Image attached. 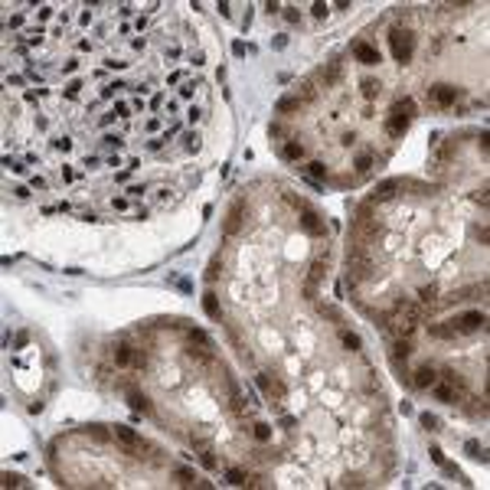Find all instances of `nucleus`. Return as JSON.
I'll use <instances>...</instances> for the list:
<instances>
[{"label": "nucleus", "mask_w": 490, "mask_h": 490, "mask_svg": "<svg viewBox=\"0 0 490 490\" xmlns=\"http://www.w3.org/2000/svg\"><path fill=\"white\" fill-rule=\"evenodd\" d=\"M435 382H438V373L431 366H421V369H415V376H412V386H419V389H431Z\"/></svg>", "instance_id": "11"}, {"label": "nucleus", "mask_w": 490, "mask_h": 490, "mask_svg": "<svg viewBox=\"0 0 490 490\" xmlns=\"http://www.w3.org/2000/svg\"><path fill=\"white\" fill-rule=\"evenodd\" d=\"M226 477H229V484H245V471H239V467H229Z\"/></svg>", "instance_id": "28"}, {"label": "nucleus", "mask_w": 490, "mask_h": 490, "mask_svg": "<svg viewBox=\"0 0 490 490\" xmlns=\"http://www.w3.org/2000/svg\"><path fill=\"white\" fill-rule=\"evenodd\" d=\"M428 98L435 101L438 108H448V105H454V101H458V88H454V85H444V82H441V85H431V88H428Z\"/></svg>", "instance_id": "6"}, {"label": "nucleus", "mask_w": 490, "mask_h": 490, "mask_svg": "<svg viewBox=\"0 0 490 490\" xmlns=\"http://www.w3.org/2000/svg\"><path fill=\"white\" fill-rule=\"evenodd\" d=\"M115 363L125 366V369H144V366H147V353L134 350V347H128V343H118L115 347Z\"/></svg>", "instance_id": "2"}, {"label": "nucleus", "mask_w": 490, "mask_h": 490, "mask_svg": "<svg viewBox=\"0 0 490 490\" xmlns=\"http://www.w3.org/2000/svg\"><path fill=\"white\" fill-rule=\"evenodd\" d=\"M435 294H438L435 284H425V288H419V301H421V304H428V307L435 304Z\"/></svg>", "instance_id": "21"}, {"label": "nucleus", "mask_w": 490, "mask_h": 490, "mask_svg": "<svg viewBox=\"0 0 490 490\" xmlns=\"http://www.w3.org/2000/svg\"><path fill=\"white\" fill-rule=\"evenodd\" d=\"M317 311L324 314V317H330V320H337V324H340V311H337V307H327V304H317Z\"/></svg>", "instance_id": "30"}, {"label": "nucleus", "mask_w": 490, "mask_h": 490, "mask_svg": "<svg viewBox=\"0 0 490 490\" xmlns=\"http://www.w3.org/2000/svg\"><path fill=\"white\" fill-rule=\"evenodd\" d=\"M402 187V180H382L379 187L373 190V193H369V200L373 203H382V200H392V196H396V190Z\"/></svg>", "instance_id": "9"}, {"label": "nucleus", "mask_w": 490, "mask_h": 490, "mask_svg": "<svg viewBox=\"0 0 490 490\" xmlns=\"http://www.w3.org/2000/svg\"><path fill=\"white\" fill-rule=\"evenodd\" d=\"M177 481L190 487V484H196V474H193V471H187V467H180V471H177Z\"/></svg>", "instance_id": "27"}, {"label": "nucleus", "mask_w": 490, "mask_h": 490, "mask_svg": "<svg viewBox=\"0 0 490 490\" xmlns=\"http://www.w3.org/2000/svg\"><path fill=\"white\" fill-rule=\"evenodd\" d=\"M311 10H314V16H324V13H327V3H314Z\"/></svg>", "instance_id": "42"}, {"label": "nucleus", "mask_w": 490, "mask_h": 490, "mask_svg": "<svg viewBox=\"0 0 490 490\" xmlns=\"http://www.w3.org/2000/svg\"><path fill=\"white\" fill-rule=\"evenodd\" d=\"M239 219H242V203H235L232 212H229V219H226V229H229V232H235V229H239Z\"/></svg>", "instance_id": "20"}, {"label": "nucleus", "mask_w": 490, "mask_h": 490, "mask_svg": "<svg viewBox=\"0 0 490 490\" xmlns=\"http://www.w3.org/2000/svg\"><path fill=\"white\" fill-rule=\"evenodd\" d=\"M190 340H193V343H200V347H206V343H210L203 330H190Z\"/></svg>", "instance_id": "33"}, {"label": "nucleus", "mask_w": 490, "mask_h": 490, "mask_svg": "<svg viewBox=\"0 0 490 490\" xmlns=\"http://www.w3.org/2000/svg\"><path fill=\"white\" fill-rule=\"evenodd\" d=\"M255 438H258V441H268V438H272V425L258 421V425H255Z\"/></svg>", "instance_id": "26"}, {"label": "nucleus", "mask_w": 490, "mask_h": 490, "mask_svg": "<svg viewBox=\"0 0 490 490\" xmlns=\"http://www.w3.org/2000/svg\"><path fill=\"white\" fill-rule=\"evenodd\" d=\"M421 425H425L428 431H438V419H435V415H428V412L421 415Z\"/></svg>", "instance_id": "31"}, {"label": "nucleus", "mask_w": 490, "mask_h": 490, "mask_svg": "<svg viewBox=\"0 0 490 490\" xmlns=\"http://www.w3.org/2000/svg\"><path fill=\"white\" fill-rule=\"evenodd\" d=\"M356 167H359V170H369V167H373V157H369V154H363V157L356 160Z\"/></svg>", "instance_id": "36"}, {"label": "nucleus", "mask_w": 490, "mask_h": 490, "mask_svg": "<svg viewBox=\"0 0 490 490\" xmlns=\"http://www.w3.org/2000/svg\"><path fill=\"white\" fill-rule=\"evenodd\" d=\"M428 334H431V337H438V340H448V337H454V327L451 324H448V327H428Z\"/></svg>", "instance_id": "23"}, {"label": "nucleus", "mask_w": 490, "mask_h": 490, "mask_svg": "<svg viewBox=\"0 0 490 490\" xmlns=\"http://www.w3.org/2000/svg\"><path fill=\"white\" fill-rule=\"evenodd\" d=\"M203 311H206V317H212V320L222 317V311H219V301H216V294H212V291H206V294H203Z\"/></svg>", "instance_id": "14"}, {"label": "nucleus", "mask_w": 490, "mask_h": 490, "mask_svg": "<svg viewBox=\"0 0 490 490\" xmlns=\"http://www.w3.org/2000/svg\"><path fill=\"white\" fill-rule=\"evenodd\" d=\"M128 405L134 412H147V396L144 392H128Z\"/></svg>", "instance_id": "17"}, {"label": "nucleus", "mask_w": 490, "mask_h": 490, "mask_svg": "<svg viewBox=\"0 0 490 490\" xmlns=\"http://www.w3.org/2000/svg\"><path fill=\"white\" fill-rule=\"evenodd\" d=\"M284 157H288V160H301V157H304V144L288 140V144H284Z\"/></svg>", "instance_id": "19"}, {"label": "nucleus", "mask_w": 490, "mask_h": 490, "mask_svg": "<svg viewBox=\"0 0 490 490\" xmlns=\"http://www.w3.org/2000/svg\"><path fill=\"white\" fill-rule=\"evenodd\" d=\"M216 275H219V258H212V262H210V272H206V278H216Z\"/></svg>", "instance_id": "38"}, {"label": "nucleus", "mask_w": 490, "mask_h": 490, "mask_svg": "<svg viewBox=\"0 0 490 490\" xmlns=\"http://www.w3.org/2000/svg\"><path fill=\"white\" fill-rule=\"evenodd\" d=\"M301 108V98L297 95H284V98H278V111H297Z\"/></svg>", "instance_id": "18"}, {"label": "nucleus", "mask_w": 490, "mask_h": 490, "mask_svg": "<svg viewBox=\"0 0 490 490\" xmlns=\"http://www.w3.org/2000/svg\"><path fill=\"white\" fill-rule=\"evenodd\" d=\"M392 311L402 314V317H409L412 324H421V320H425V307L415 304V301H409V297H399V301L392 304Z\"/></svg>", "instance_id": "5"}, {"label": "nucleus", "mask_w": 490, "mask_h": 490, "mask_svg": "<svg viewBox=\"0 0 490 490\" xmlns=\"http://www.w3.org/2000/svg\"><path fill=\"white\" fill-rule=\"evenodd\" d=\"M115 438H118L121 444H125V448H128L131 454H134V451H140V438L134 435L131 428H125V425H115Z\"/></svg>", "instance_id": "10"}, {"label": "nucleus", "mask_w": 490, "mask_h": 490, "mask_svg": "<svg viewBox=\"0 0 490 490\" xmlns=\"http://www.w3.org/2000/svg\"><path fill=\"white\" fill-rule=\"evenodd\" d=\"M484 324H487V317H484V311H471V314H464V317L451 320L454 334H477V330H481Z\"/></svg>", "instance_id": "4"}, {"label": "nucleus", "mask_w": 490, "mask_h": 490, "mask_svg": "<svg viewBox=\"0 0 490 490\" xmlns=\"http://www.w3.org/2000/svg\"><path fill=\"white\" fill-rule=\"evenodd\" d=\"M255 382H258V389L265 392V399H268V402L281 405L284 399H288V389H284V386H281V379H275V376L258 373V376H255Z\"/></svg>", "instance_id": "3"}, {"label": "nucleus", "mask_w": 490, "mask_h": 490, "mask_svg": "<svg viewBox=\"0 0 490 490\" xmlns=\"http://www.w3.org/2000/svg\"><path fill=\"white\" fill-rule=\"evenodd\" d=\"M297 88H301V95H304L301 101H311V98H314V85H311V82H301Z\"/></svg>", "instance_id": "32"}, {"label": "nucleus", "mask_w": 490, "mask_h": 490, "mask_svg": "<svg viewBox=\"0 0 490 490\" xmlns=\"http://www.w3.org/2000/svg\"><path fill=\"white\" fill-rule=\"evenodd\" d=\"M324 275H327V262H320V258H317V262L311 265V284H317Z\"/></svg>", "instance_id": "24"}, {"label": "nucleus", "mask_w": 490, "mask_h": 490, "mask_svg": "<svg viewBox=\"0 0 490 490\" xmlns=\"http://www.w3.org/2000/svg\"><path fill=\"white\" fill-rule=\"evenodd\" d=\"M232 53H235V56H245L249 49H245V43H235V46H232Z\"/></svg>", "instance_id": "43"}, {"label": "nucleus", "mask_w": 490, "mask_h": 490, "mask_svg": "<svg viewBox=\"0 0 490 490\" xmlns=\"http://www.w3.org/2000/svg\"><path fill=\"white\" fill-rule=\"evenodd\" d=\"M431 461H435V464H444V454L438 451V448H431Z\"/></svg>", "instance_id": "41"}, {"label": "nucleus", "mask_w": 490, "mask_h": 490, "mask_svg": "<svg viewBox=\"0 0 490 490\" xmlns=\"http://www.w3.org/2000/svg\"><path fill=\"white\" fill-rule=\"evenodd\" d=\"M412 353V343H409V337H396V347H392V356L396 359H405Z\"/></svg>", "instance_id": "16"}, {"label": "nucleus", "mask_w": 490, "mask_h": 490, "mask_svg": "<svg viewBox=\"0 0 490 490\" xmlns=\"http://www.w3.org/2000/svg\"><path fill=\"white\" fill-rule=\"evenodd\" d=\"M187 147H190V150L200 147V138H196V134H187Z\"/></svg>", "instance_id": "40"}, {"label": "nucleus", "mask_w": 490, "mask_h": 490, "mask_svg": "<svg viewBox=\"0 0 490 490\" xmlns=\"http://www.w3.org/2000/svg\"><path fill=\"white\" fill-rule=\"evenodd\" d=\"M405 128H409V115H405L399 105H392L389 111V121H386V131L392 134V138H399V134H405Z\"/></svg>", "instance_id": "7"}, {"label": "nucleus", "mask_w": 490, "mask_h": 490, "mask_svg": "<svg viewBox=\"0 0 490 490\" xmlns=\"http://www.w3.org/2000/svg\"><path fill=\"white\" fill-rule=\"evenodd\" d=\"M363 95H366V98H376V95H379V82H373V78H363Z\"/></svg>", "instance_id": "25"}, {"label": "nucleus", "mask_w": 490, "mask_h": 490, "mask_svg": "<svg viewBox=\"0 0 490 490\" xmlns=\"http://www.w3.org/2000/svg\"><path fill=\"white\" fill-rule=\"evenodd\" d=\"M301 226H304V232H311V235H320V232H324V222H320V216H317V212H311V210H304Z\"/></svg>", "instance_id": "12"}, {"label": "nucleus", "mask_w": 490, "mask_h": 490, "mask_svg": "<svg viewBox=\"0 0 490 490\" xmlns=\"http://www.w3.org/2000/svg\"><path fill=\"white\" fill-rule=\"evenodd\" d=\"M441 379L448 382V386H451V389L458 392L461 399H464V392H467V382H464V376H461V373H454V369H444V373H441Z\"/></svg>", "instance_id": "13"}, {"label": "nucleus", "mask_w": 490, "mask_h": 490, "mask_svg": "<svg viewBox=\"0 0 490 490\" xmlns=\"http://www.w3.org/2000/svg\"><path fill=\"white\" fill-rule=\"evenodd\" d=\"M431 389H435V396H438V399H441V402H458V399H461V396H458V392H454V389H451V386H448V382H441V386H438V382H435V386H431Z\"/></svg>", "instance_id": "15"}, {"label": "nucleus", "mask_w": 490, "mask_h": 490, "mask_svg": "<svg viewBox=\"0 0 490 490\" xmlns=\"http://www.w3.org/2000/svg\"><path fill=\"white\" fill-rule=\"evenodd\" d=\"M284 20H291V23H297V20H301V13H297L294 7H284Z\"/></svg>", "instance_id": "37"}, {"label": "nucleus", "mask_w": 490, "mask_h": 490, "mask_svg": "<svg viewBox=\"0 0 490 490\" xmlns=\"http://www.w3.org/2000/svg\"><path fill=\"white\" fill-rule=\"evenodd\" d=\"M324 173H327V167H324L320 160H314V163H311V177H324Z\"/></svg>", "instance_id": "34"}, {"label": "nucleus", "mask_w": 490, "mask_h": 490, "mask_svg": "<svg viewBox=\"0 0 490 490\" xmlns=\"http://www.w3.org/2000/svg\"><path fill=\"white\" fill-rule=\"evenodd\" d=\"M389 46H392V56H396V63H409L412 59V49H415V39L409 30H392L389 33Z\"/></svg>", "instance_id": "1"}, {"label": "nucleus", "mask_w": 490, "mask_h": 490, "mask_svg": "<svg viewBox=\"0 0 490 490\" xmlns=\"http://www.w3.org/2000/svg\"><path fill=\"white\" fill-rule=\"evenodd\" d=\"M23 477H20V474H10V471H7V474H3V487H23Z\"/></svg>", "instance_id": "29"}, {"label": "nucleus", "mask_w": 490, "mask_h": 490, "mask_svg": "<svg viewBox=\"0 0 490 490\" xmlns=\"http://www.w3.org/2000/svg\"><path fill=\"white\" fill-rule=\"evenodd\" d=\"M477 451H481V444H477V441H467V454H471V458H481Z\"/></svg>", "instance_id": "39"}, {"label": "nucleus", "mask_w": 490, "mask_h": 490, "mask_svg": "<svg viewBox=\"0 0 490 490\" xmlns=\"http://www.w3.org/2000/svg\"><path fill=\"white\" fill-rule=\"evenodd\" d=\"M340 340H343V347H347V350H359V347H363V340H359L356 334H350V330H343Z\"/></svg>", "instance_id": "22"}, {"label": "nucleus", "mask_w": 490, "mask_h": 490, "mask_svg": "<svg viewBox=\"0 0 490 490\" xmlns=\"http://www.w3.org/2000/svg\"><path fill=\"white\" fill-rule=\"evenodd\" d=\"M353 56H356L363 66H376L379 63V49L369 46V43H353Z\"/></svg>", "instance_id": "8"}, {"label": "nucleus", "mask_w": 490, "mask_h": 490, "mask_svg": "<svg viewBox=\"0 0 490 490\" xmlns=\"http://www.w3.org/2000/svg\"><path fill=\"white\" fill-rule=\"evenodd\" d=\"M200 461H203V464H206V467H216V458H212V451H206V448H203Z\"/></svg>", "instance_id": "35"}]
</instances>
